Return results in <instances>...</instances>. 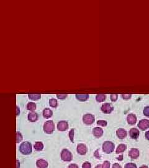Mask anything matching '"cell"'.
<instances>
[{
    "mask_svg": "<svg viewBox=\"0 0 149 168\" xmlns=\"http://www.w3.org/2000/svg\"><path fill=\"white\" fill-rule=\"evenodd\" d=\"M98 152H99V150H96V151L94 152V156L96 157V158H98V159H100V155H99V153H98Z\"/></svg>",
    "mask_w": 149,
    "mask_h": 168,
    "instance_id": "obj_35",
    "label": "cell"
},
{
    "mask_svg": "<svg viewBox=\"0 0 149 168\" xmlns=\"http://www.w3.org/2000/svg\"><path fill=\"white\" fill-rule=\"evenodd\" d=\"M94 116L90 113L85 114L83 116V121L86 125H92L94 122Z\"/></svg>",
    "mask_w": 149,
    "mask_h": 168,
    "instance_id": "obj_5",
    "label": "cell"
},
{
    "mask_svg": "<svg viewBox=\"0 0 149 168\" xmlns=\"http://www.w3.org/2000/svg\"><path fill=\"white\" fill-rule=\"evenodd\" d=\"M22 140V135L21 133L17 132L16 133V142L17 143H20Z\"/></svg>",
    "mask_w": 149,
    "mask_h": 168,
    "instance_id": "obj_25",
    "label": "cell"
},
{
    "mask_svg": "<svg viewBox=\"0 0 149 168\" xmlns=\"http://www.w3.org/2000/svg\"><path fill=\"white\" fill-rule=\"evenodd\" d=\"M77 153L81 155H85L87 153L88 149L86 146L83 144H80L77 146L76 147Z\"/></svg>",
    "mask_w": 149,
    "mask_h": 168,
    "instance_id": "obj_10",
    "label": "cell"
},
{
    "mask_svg": "<svg viewBox=\"0 0 149 168\" xmlns=\"http://www.w3.org/2000/svg\"><path fill=\"white\" fill-rule=\"evenodd\" d=\"M68 122L66 121H64V120L60 121L57 124L58 130L60 131H66L68 129Z\"/></svg>",
    "mask_w": 149,
    "mask_h": 168,
    "instance_id": "obj_8",
    "label": "cell"
},
{
    "mask_svg": "<svg viewBox=\"0 0 149 168\" xmlns=\"http://www.w3.org/2000/svg\"><path fill=\"white\" fill-rule=\"evenodd\" d=\"M82 168H92V164L89 162H86L82 164Z\"/></svg>",
    "mask_w": 149,
    "mask_h": 168,
    "instance_id": "obj_33",
    "label": "cell"
},
{
    "mask_svg": "<svg viewBox=\"0 0 149 168\" xmlns=\"http://www.w3.org/2000/svg\"><path fill=\"white\" fill-rule=\"evenodd\" d=\"M36 104L34 102H29L26 105V108L29 111H34L35 110H36Z\"/></svg>",
    "mask_w": 149,
    "mask_h": 168,
    "instance_id": "obj_20",
    "label": "cell"
},
{
    "mask_svg": "<svg viewBox=\"0 0 149 168\" xmlns=\"http://www.w3.org/2000/svg\"><path fill=\"white\" fill-rule=\"evenodd\" d=\"M139 168H148V166H146V165H143V166H141Z\"/></svg>",
    "mask_w": 149,
    "mask_h": 168,
    "instance_id": "obj_41",
    "label": "cell"
},
{
    "mask_svg": "<svg viewBox=\"0 0 149 168\" xmlns=\"http://www.w3.org/2000/svg\"><path fill=\"white\" fill-rule=\"evenodd\" d=\"M97 124L102 126H106L108 125V122L105 120H98L97 121Z\"/></svg>",
    "mask_w": 149,
    "mask_h": 168,
    "instance_id": "obj_29",
    "label": "cell"
},
{
    "mask_svg": "<svg viewBox=\"0 0 149 168\" xmlns=\"http://www.w3.org/2000/svg\"><path fill=\"white\" fill-rule=\"evenodd\" d=\"M74 130H71L69 132V134H68V136H69V138L70 139V140L72 141V143H73V138H74Z\"/></svg>",
    "mask_w": 149,
    "mask_h": 168,
    "instance_id": "obj_31",
    "label": "cell"
},
{
    "mask_svg": "<svg viewBox=\"0 0 149 168\" xmlns=\"http://www.w3.org/2000/svg\"><path fill=\"white\" fill-rule=\"evenodd\" d=\"M49 105L52 108H57L59 105V103H58L57 100H56L55 98H51L49 100Z\"/></svg>",
    "mask_w": 149,
    "mask_h": 168,
    "instance_id": "obj_24",
    "label": "cell"
},
{
    "mask_svg": "<svg viewBox=\"0 0 149 168\" xmlns=\"http://www.w3.org/2000/svg\"><path fill=\"white\" fill-rule=\"evenodd\" d=\"M114 146L112 141H105L102 145V149L105 153H111L114 150Z\"/></svg>",
    "mask_w": 149,
    "mask_h": 168,
    "instance_id": "obj_2",
    "label": "cell"
},
{
    "mask_svg": "<svg viewBox=\"0 0 149 168\" xmlns=\"http://www.w3.org/2000/svg\"><path fill=\"white\" fill-rule=\"evenodd\" d=\"M95 168H103V165H101V164H98V165L96 166Z\"/></svg>",
    "mask_w": 149,
    "mask_h": 168,
    "instance_id": "obj_40",
    "label": "cell"
},
{
    "mask_svg": "<svg viewBox=\"0 0 149 168\" xmlns=\"http://www.w3.org/2000/svg\"><path fill=\"white\" fill-rule=\"evenodd\" d=\"M117 98H118V95L116 94V93H115V94L114 93V94L110 95V99H111L112 102H116L117 100Z\"/></svg>",
    "mask_w": 149,
    "mask_h": 168,
    "instance_id": "obj_28",
    "label": "cell"
},
{
    "mask_svg": "<svg viewBox=\"0 0 149 168\" xmlns=\"http://www.w3.org/2000/svg\"><path fill=\"white\" fill-rule=\"evenodd\" d=\"M103 165V168H110V162L108 161H106L103 162V164H102Z\"/></svg>",
    "mask_w": 149,
    "mask_h": 168,
    "instance_id": "obj_34",
    "label": "cell"
},
{
    "mask_svg": "<svg viewBox=\"0 0 149 168\" xmlns=\"http://www.w3.org/2000/svg\"><path fill=\"white\" fill-rule=\"evenodd\" d=\"M56 96H57L58 98L60 99V100H65V99L66 98L68 95L67 94H63V93H61V94H57Z\"/></svg>",
    "mask_w": 149,
    "mask_h": 168,
    "instance_id": "obj_32",
    "label": "cell"
},
{
    "mask_svg": "<svg viewBox=\"0 0 149 168\" xmlns=\"http://www.w3.org/2000/svg\"><path fill=\"white\" fill-rule=\"evenodd\" d=\"M143 115L147 116V117H149V106H147L143 108Z\"/></svg>",
    "mask_w": 149,
    "mask_h": 168,
    "instance_id": "obj_26",
    "label": "cell"
},
{
    "mask_svg": "<svg viewBox=\"0 0 149 168\" xmlns=\"http://www.w3.org/2000/svg\"><path fill=\"white\" fill-rule=\"evenodd\" d=\"M75 97H76L77 100L81 101V102H85V101H86L89 98V95L87 94V93H84V94L78 93V94L75 95Z\"/></svg>",
    "mask_w": 149,
    "mask_h": 168,
    "instance_id": "obj_17",
    "label": "cell"
},
{
    "mask_svg": "<svg viewBox=\"0 0 149 168\" xmlns=\"http://www.w3.org/2000/svg\"><path fill=\"white\" fill-rule=\"evenodd\" d=\"M145 138H146L147 140L149 141V130L145 133Z\"/></svg>",
    "mask_w": 149,
    "mask_h": 168,
    "instance_id": "obj_38",
    "label": "cell"
},
{
    "mask_svg": "<svg viewBox=\"0 0 149 168\" xmlns=\"http://www.w3.org/2000/svg\"><path fill=\"white\" fill-rule=\"evenodd\" d=\"M93 134L96 138H100L103 135V130L99 127H95L93 130Z\"/></svg>",
    "mask_w": 149,
    "mask_h": 168,
    "instance_id": "obj_13",
    "label": "cell"
},
{
    "mask_svg": "<svg viewBox=\"0 0 149 168\" xmlns=\"http://www.w3.org/2000/svg\"><path fill=\"white\" fill-rule=\"evenodd\" d=\"M140 151L136 148H132L129 151V156L132 159H137L139 157Z\"/></svg>",
    "mask_w": 149,
    "mask_h": 168,
    "instance_id": "obj_12",
    "label": "cell"
},
{
    "mask_svg": "<svg viewBox=\"0 0 149 168\" xmlns=\"http://www.w3.org/2000/svg\"><path fill=\"white\" fill-rule=\"evenodd\" d=\"M68 168H79V167L77 164H70V165L68 166Z\"/></svg>",
    "mask_w": 149,
    "mask_h": 168,
    "instance_id": "obj_36",
    "label": "cell"
},
{
    "mask_svg": "<svg viewBox=\"0 0 149 168\" xmlns=\"http://www.w3.org/2000/svg\"><path fill=\"white\" fill-rule=\"evenodd\" d=\"M106 95L103 94V93H99V94L96 95V100L98 102H103L106 100Z\"/></svg>",
    "mask_w": 149,
    "mask_h": 168,
    "instance_id": "obj_23",
    "label": "cell"
},
{
    "mask_svg": "<svg viewBox=\"0 0 149 168\" xmlns=\"http://www.w3.org/2000/svg\"><path fill=\"white\" fill-rule=\"evenodd\" d=\"M125 168H137V166L133 162H129L126 164Z\"/></svg>",
    "mask_w": 149,
    "mask_h": 168,
    "instance_id": "obj_27",
    "label": "cell"
},
{
    "mask_svg": "<svg viewBox=\"0 0 149 168\" xmlns=\"http://www.w3.org/2000/svg\"><path fill=\"white\" fill-rule=\"evenodd\" d=\"M16 161H17V168H19V164H20V163H19L18 160H17Z\"/></svg>",
    "mask_w": 149,
    "mask_h": 168,
    "instance_id": "obj_42",
    "label": "cell"
},
{
    "mask_svg": "<svg viewBox=\"0 0 149 168\" xmlns=\"http://www.w3.org/2000/svg\"><path fill=\"white\" fill-rule=\"evenodd\" d=\"M27 119L31 122H35L37 121L39 119V115L37 113L34 112L30 113L27 115Z\"/></svg>",
    "mask_w": 149,
    "mask_h": 168,
    "instance_id": "obj_16",
    "label": "cell"
},
{
    "mask_svg": "<svg viewBox=\"0 0 149 168\" xmlns=\"http://www.w3.org/2000/svg\"><path fill=\"white\" fill-rule=\"evenodd\" d=\"M34 149L36 151H42L44 148V144L43 143L41 142V141H37L35 143L34 146Z\"/></svg>",
    "mask_w": 149,
    "mask_h": 168,
    "instance_id": "obj_21",
    "label": "cell"
},
{
    "mask_svg": "<svg viewBox=\"0 0 149 168\" xmlns=\"http://www.w3.org/2000/svg\"><path fill=\"white\" fill-rule=\"evenodd\" d=\"M117 137L120 139H124L127 137V131L124 129H119L116 131Z\"/></svg>",
    "mask_w": 149,
    "mask_h": 168,
    "instance_id": "obj_15",
    "label": "cell"
},
{
    "mask_svg": "<svg viewBox=\"0 0 149 168\" xmlns=\"http://www.w3.org/2000/svg\"><path fill=\"white\" fill-rule=\"evenodd\" d=\"M42 115L45 118H49L52 116L53 112H52V110L49 108H45L42 111Z\"/></svg>",
    "mask_w": 149,
    "mask_h": 168,
    "instance_id": "obj_18",
    "label": "cell"
},
{
    "mask_svg": "<svg viewBox=\"0 0 149 168\" xmlns=\"http://www.w3.org/2000/svg\"><path fill=\"white\" fill-rule=\"evenodd\" d=\"M140 133L139 130L137 128H132L129 130V137H131V138L132 139H137L138 137H139L140 135Z\"/></svg>",
    "mask_w": 149,
    "mask_h": 168,
    "instance_id": "obj_11",
    "label": "cell"
},
{
    "mask_svg": "<svg viewBox=\"0 0 149 168\" xmlns=\"http://www.w3.org/2000/svg\"><path fill=\"white\" fill-rule=\"evenodd\" d=\"M28 97L30 99L32 100H37L41 99V94L40 93H36V94H33V93H29L28 95Z\"/></svg>",
    "mask_w": 149,
    "mask_h": 168,
    "instance_id": "obj_22",
    "label": "cell"
},
{
    "mask_svg": "<svg viewBox=\"0 0 149 168\" xmlns=\"http://www.w3.org/2000/svg\"><path fill=\"white\" fill-rule=\"evenodd\" d=\"M113 168H122L121 166L118 163H114L113 165Z\"/></svg>",
    "mask_w": 149,
    "mask_h": 168,
    "instance_id": "obj_37",
    "label": "cell"
},
{
    "mask_svg": "<svg viewBox=\"0 0 149 168\" xmlns=\"http://www.w3.org/2000/svg\"><path fill=\"white\" fill-rule=\"evenodd\" d=\"M137 118L136 115L133 113H129V115H127V121L128 124L131 125H135L137 123Z\"/></svg>",
    "mask_w": 149,
    "mask_h": 168,
    "instance_id": "obj_9",
    "label": "cell"
},
{
    "mask_svg": "<svg viewBox=\"0 0 149 168\" xmlns=\"http://www.w3.org/2000/svg\"><path fill=\"white\" fill-rule=\"evenodd\" d=\"M121 97L124 100H129L132 97V94H129V93H125V94H122Z\"/></svg>",
    "mask_w": 149,
    "mask_h": 168,
    "instance_id": "obj_30",
    "label": "cell"
},
{
    "mask_svg": "<svg viewBox=\"0 0 149 168\" xmlns=\"http://www.w3.org/2000/svg\"><path fill=\"white\" fill-rule=\"evenodd\" d=\"M36 165L38 168H47L48 167V162L46 160L40 159L37 161Z\"/></svg>",
    "mask_w": 149,
    "mask_h": 168,
    "instance_id": "obj_14",
    "label": "cell"
},
{
    "mask_svg": "<svg viewBox=\"0 0 149 168\" xmlns=\"http://www.w3.org/2000/svg\"><path fill=\"white\" fill-rule=\"evenodd\" d=\"M127 149V146L126 144H119L117 146L116 151V153L117 154H119V153H121L124 152Z\"/></svg>",
    "mask_w": 149,
    "mask_h": 168,
    "instance_id": "obj_19",
    "label": "cell"
},
{
    "mask_svg": "<svg viewBox=\"0 0 149 168\" xmlns=\"http://www.w3.org/2000/svg\"><path fill=\"white\" fill-rule=\"evenodd\" d=\"M17 116L19 115V108L18 107H17Z\"/></svg>",
    "mask_w": 149,
    "mask_h": 168,
    "instance_id": "obj_43",
    "label": "cell"
},
{
    "mask_svg": "<svg viewBox=\"0 0 149 168\" xmlns=\"http://www.w3.org/2000/svg\"><path fill=\"white\" fill-rule=\"evenodd\" d=\"M117 160L119 161H121L123 160V155H121L119 156V157H117Z\"/></svg>",
    "mask_w": 149,
    "mask_h": 168,
    "instance_id": "obj_39",
    "label": "cell"
},
{
    "mask_svg": "<svg viewBox=\"0 0 149 168\" xmlns=\"http://www.w3.org/2000/svg\"><path fill=\"white\" fill-rule=\"evenodd\" d=\"M138 127L142 131L147 130L149 128V120L147 119L141 120L138 122Z\"/></svg>",
    "mask_w": 149,
    "mask_h": 168,
    "instance_id": "obj_7",
    "label": "cell"
},
{
    "mask_svg": "<svg viewBox=\"0 0 149 168\" xmlns=\"http://www.w3.org/2000/svg\"><path fill=\"white\" fill-rule=\"evenodd\" d=\"M43 130L45 133L47 134H51L54 132L55 130V125L53 121L52 120H49L45 122L43 126Z\"/></svg>",
    "mask_w": 149,
    "mask_h": 168,
    "instance_id": "obj_3",
    "label": "cell"
},
{
    "mask_svg": "<svg viewBox=\"0 0 149 168\" xmlns=\"http://www.w3.org/2000/svg\"><path fill=\"white\" fill-rule=\"evenodd\" d=\"M61 159L65 162H70L72 160L73 156L72 154L69 150L64 149L61 151L60 153Z\"/></svg>",
    "mask_w": 149,
    "mask_h": 168,
    "instance_id": "obj_4",
    "label": "cell"
},
{
    "mask_svg": "<svg viewBox=\"0 0 149 168\" xmlns=\"http://www.w3.org/2000/svg\"><path fill=\"white\" fill-rule=\"evenodd\" d=\"M19 150L23 155H30L32 151V144L29 141H24L19 146Z\"/></svg>",
    "mask_w": 149,
    "mask_h": 168,
    "instance_id": "obj_1",
    "label": "cell"
},
{
    "mask_svg": "<svg viewBox=\"0 0 149 168\" xmlns=\"http://www.w3.org/2000/svg\"><path fill=\"white\" fill-rule=\"evenodd\" d=\"M101 110L102 112L104 113H111L114 110V107L111 103H104L101 105Z\"/></svg>",
    "mask_w": 149,
    "mask_h": 168,
    "instance_id": "obj_6",
    "label": "cell"
}]
</instances>
